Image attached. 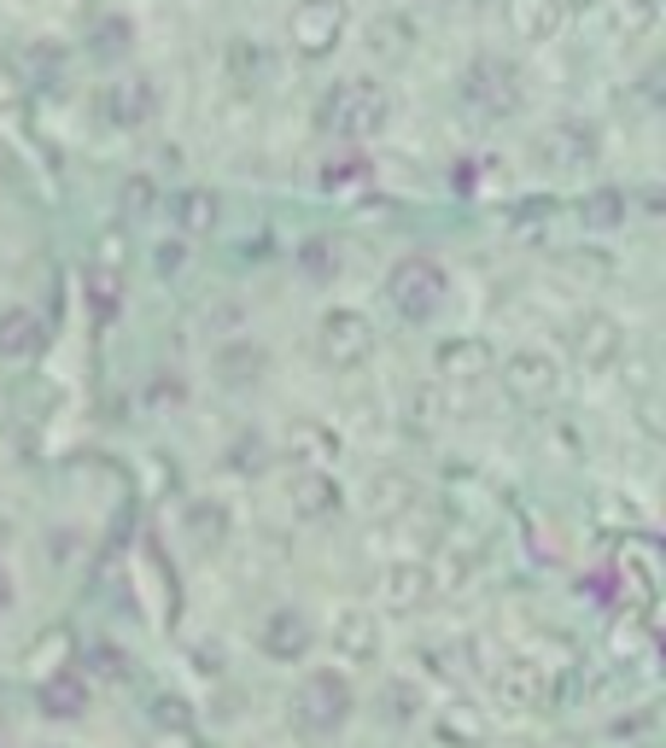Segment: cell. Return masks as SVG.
Instances as JSON below:
<instances>
[{"label": "cell", "mask_w": 666, "mask_h": 748, "mask_svg": "<svg viewBox=\"0 0 666 748\" xmlns=\"http://www.w3.org/2000/svg\"><path fill=\"white\" fill-rule=\"evenodd\" d=\"M439 293H444V287H439V269L433 264H404L398 269V287H392V299H398L409 316H427L439 304Z\"/></svg>", "instance_id": "obj_1"}, {"label": "cell", "mask_w": 666, "mask_h": 748, "mask_svg": "<svg viewBox=\"0 0 666 748\" xmlns=\"http://www.w3.org/2000/svg\"><path fill=\"white\" fill-rule=\"evenodd\" d=\"M339 24H346V12H339L334 0H311V7L293 19V36H299V47H311V54H328V42L339 36Z\"/></svg>", "instance_id": "obj_2"}, {"label": "cell", "mask_w": 666, "mask_h": 748, "mask_svg": "<svg viewBox=\"0 0 666 748\" xmlns=\"http://www.w3.org/2000/svg\"><path fill=\"white\" fill-rule=\"evenodd\" d=\"M339 112H346V124L374 129V124H381V112H386V100H381L374 82H346V89H339Z\"/></svg>", "instance_id": "obj_3"}, {"label": "cell", "mask_w": 666, "mask_h": 748, "mask_svg": "<svg viewBox=\"0 0 666 748\" xmlns=\"http://www.w3.org/2000/svg\"><path fill=\"white\" fill-rule=\"evenodd\" d=\"M509 12H515L521 36H544V30L556 24V7H550V0H509Z\"/></svg>", "instance_id": "obj_4"}, {"label": "cell", "mask_w": 666, "mask_h": 748, "mask_svg": "<svg viewBox=\"0 0 666 748\" xmlns=\"http://www.w3.org/2000/svg\"><path fill=\"white\" fill-rule=\"evenodd\" d=\"M369 334H363V316H334L328 322V351H363Z\"/></svg>", "instance_id": "obj_5"}]
</instances>
